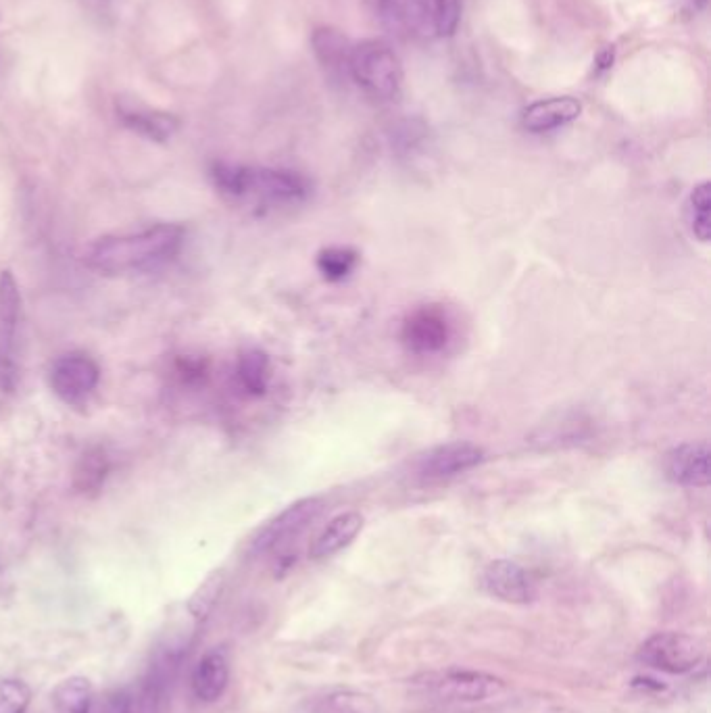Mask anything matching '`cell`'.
<instances>
[{
  "label": "cell",
  "mask_w": 711,
  "mask_h": 713,
  "mask_svg": "<svg viewBox=\"0 0 711 713\" xmlns=\"http://www.w3.org/2000/svg\"><path fill=\"white\" fill-rule=\"evenodd\" d=\"M184 244V230L157 224L134 234L105 236L86 251V265L107 276L146 272L174 259Z\"/></svg>",
  "instance_id": "cell-1"
},
{
  "label": "cell",
  "mask_w": 711,
  "mask_h": 713,
  "mask_svg": "<svg viewBox=\"0 0 711 713\" xmlns=\"http://www.w3.org/2000/svg\"><path fill=\"white\" fill-rule=\"evenodd\" d=\"M213 178L217 188L230 199L249 203L259 209L297 207L309 201L311 182L290 169L215 165Z\"/></svg>",
  "instance_id": "cell-2"
},
{
  "label": "cell",
  "mask_w": 711,
  "mask_h": 713,
  "mask_svg": "<svg viewBox=\"0 0 711 713\" xmlns=\"http://www.w3.org/2000/svg\"><path fill=\"white\" fill-rule=\"evenodd\" d=\"M347 73L374 101H392L403 84V67L397 53L380 40L353 44Z\"/></svg>",
  "instance_id": "cell-3"
},
{
  "label": "cell",
  "mask_w": 711,
  "mask_h": 713,
  "mask_svg": "<svg viewBox=\"0 0 711 713\" xmlns=\"http://www.w3.org/2000/svg\"><path fill=\"white\" fill-rule=\"evenodd\" d=\"M641 666L664 674H689L705 659V645L693 634L657 632L636 651Z\"/></svg>",
  "instance_id": "cell-4"
},
{
  "label": "cell",
  "mask_w": 711,
  "mask_h": 713,
  "mask_svg": "<svg viewBox=\"0 0 711 713\" xmlns=\"http://www.w3.org/2000/svg\"><path fill=\"white\" fill-rule=\"evenodd\" d=\"M413 684L424 693L455 703H476L499 697L505 691V680L478 670H445L415 678Z\"/></svg>",
  "instance_id": "cell-5"
},
{
  "label": "cell",
  "mask_w": 711,
  "mask_h": 713,
  "mask_svg": "<svg viewBox=\"0 0 711 713\" xmlns=\"http://www.w3.org/2000/svg\"><path fill=\"white\" fill-rule=\"evenodd\" d=\"M324 507H326L324 497H305L294 501L257 530V534L251 540V553L267 555L288 545L290 540L301 536L317 518H320Z\"/></svg>",
  "instance_id": "cell-6"
},
{
  "label": "cell",
  "mask_w": 711,
  "mask_h": 713,
  "mask_svg": "<svg viewBox=\"0 0 711 713\" xmlns=\"http://www.w3.org/2000/svg\"><path fill=\"white\" fill-rule=\"evenodd\" d=\"M453 340V324L445 307L422 305L413 309L401 324L403 347L418 357L445 353Z\"/></svg>",
  "instance_id": "cell-7"
},
{
  "label": "cell",
  "mask_w": 711,
  "mask_h": 713,
  "mask_svg": "<svg viewBox=\"0 0 711 713\" xmlns=\"http://www.w3.org/2000/svg\"><path fill=\"white\" fill-rule=\"evenodd\" d=\"M486 459V453L476 442L470 440H453L443 442L428 449L418 459V476L428 482L449 480L474 470Z\"/></svg>",
  "instance_id": "cell-8"
},
{
  "label": "cell",
  "mask_w": 711,
  "mask_h": 713,
  "mask_svg": "<svg viewBox=\"0 0 711 713\" xmlns=\"http://www.w3.org/2000/svg\"><path fill=\"white\" fill-rule=\"evenodd\" d=\"M376 19L384 28L413 36V38H432L436 0H370Z\"/></svg>",
  "instance_id": "cell-9"
},
{
  "label": "cell",
  "mask_w": 711,
  "mask_h": 713,
  "mask_svg": "<svg viewBox=\"0 0 711 713\" xmlns=\"http://www.w3.org/2000/svg\"><path fill=\"white\" fill-rule=\"evenodd\" d=\"M98 380H101L98 365L90 357L78 353L59 357L48 376L55 395L69 405L84 403L98 386Z\"/></svg>",
  "instance_id": "cell-10"
},
{
  "label": "cell",
  "mask_w": 711,
  "mask_h": 713,
  "mask_svg": "<svg viewBox=\"0 0 711 713\" xmlns=\"http://www.w3.org/2000/svg\"><path fill=\"white\" fill-rule=\"evenodd\" d=\"M482 586L490 597L509 605H528L538 595L534 578L511 559L490 561L482 572Z\"/></svg>",
  "instance_id": "cell-11"
},
{
  "label": "cell",
  "mask_w": 711,
  "mask_h": 713,
  "mask_svg": "<svg viewBox=\"0 0 711 713\" xmlns=\"http://www.w3.org/2000/svg\"><path fill=\"white\" fill-rule=\"evenodd\" d=\"M666 478L684 488H707L711 482V449L707 440L682 442L664 459Z\"/></svg>",
  "instance_id": "cell-12"
},
{
  "label": "cell",
  "mask_w": 711,
  "mask_h": 713,
  "mask_svg": "<svg viewBox=\"0 0 711 713\" xmlns=\"http://www.w3.org/2000/svg\"><path fill=\"white\" fill-rule=\"evenodd\" d=\"M230 684V659L224 649L207 651L192 670V695L201 703H215L224 697Z\"/></svg>",
  "instance_id": "cell-13"
},
{
  "label": "cell",
  "mask_w": 711,
  "mask_h": 713,
  "mask_svg": "<svg viewBox=\"0 0 711 713\" xmlns=\"http://www.w3.org/2000/svg\"><path fill=\"white\" fill-rule=\"evenodd\" d=\"M21 294L11 272H0V382L11 376V349L19 326Z\"/></svg>",
  "instance_id": "cell-14"
},
{
  "label": "cell",
  "mask_w": 711,
  "mask_h": 713,
  "mask_svg": "<svg viewBox=\"0 0 711 713\" xmlns=\"http://www.w3.org/2000/svg\"><path fill=\"white\" fill-rule=\"evenodd\" d=\"M582 113L580 101L572 96H553L545 101H536L522 115V126L528 132L543 134L572 124Z\"/></svg>",
  "instance_id": "cell-15"
},
{
  "label": "cell",
  "mask_w": 711,
  "mask_h": 713,
  "mask_svg": "<svg viewBox=\"0 0 711 713\" xmlns=\"http://www.w3.org/2000/svg\"><path fill=\"white\" fill-rule=\"evenodd\" d=\"M363 530V515L359 511L338 513L324 526V530L315 536L309 549V557L322 561L334 557L342 549H347Z\"/></svg>",
  "instance_id": "cell-16"
},
{
  "label": "cell",
  "mask_w": 711,
  "mask_h": 713,
  "mask_svg": "<svg viewBox=\"0 0 711 713\" xmlns=\"http://www.w3.org/2000/svg\"><path fill=\"white\" fill-rule=\"evenodd\" d=\"M238 382L251 397H263L272 382V363L261 349H247L238 357Z\"/></svg>",
  "instance_id": "cell-17"
},
{
  "label": "cell",
  "mask_w": 711,
  "mask_h": 713,
  "mask_svg": "<svg viewBox=\"0 0 711 713\" xmlns=\"http://www.w3.org/2000/svg\"><path fill=\"white\" fill-rule=\"evenodd\" d=\"M94 703V686L84 676H69L53 691L55 713H90Z\"/></svg>",
  "instance_id": "cell-18"
},
{
  "label": "cell",
  "mask_w": 711,
  "mask_h": 713,
  "mask_svg": "<svg viewBox=\"0 0 711 713\" xmlns=\"http://www.w3.org/2000/svg\"><path fill=\"white\" fill-rule=\"evenodd\" d=\"M305 713H380L374 697L359 691H332L305 705Z\"/></svg>",
  "instance_id": "cell-19"
},
{
  "label": "cell",
  "mask_w": 711,
  "mask_h": 713,
  "mask_svg": "<svg viewBox=\"0 0 711 713\" xmlns=\"http://www.w3.org/2000/svg\"><path fill=\"white\" fill-rule=\"evenodd\" d=\"M313 53L326 69L330 71H347L351 46L349 40L338 30L320 28L313 34Z\"/></svg>",
  "instance_id": "cell-20"
},
{
  "label": "cell",
  "mask_w": 711,
  "mask_h": 713,
  "mask_svg": "<svg viewBox=\"0 0 711 713\" xmlns=\"http://www.w3.org/2000/svg\"><path fill=\"white\" fill-rule=\"evenodd\" d=\"M686 221L693 236L707 244L711 238V184L701 182L697 184L686 201Z\"/></svg>",
  "instance_id": "cell-21"
},
{
  "label": "cell",
  "mask_w": 711,
  "mask_h": 713,
  "mask_svg": "<svg viewBox=\"0 0 711 713\" xmlns=\"http://www.w3.org/2000/svg\"><path fill=\"white\" fill-rule=\"evenodd\" d=\"M317 272L326 282L347 280L359 265V253L351 247H328L317 253Z\"/></svg>",
  "instance_id": "cell-22"
},
{
  "label": "cell",
  "mask_w": 711,
  "mask_h": 713,
  "mask_svg": "<svg viewBox=\"0 0 711 713\" xmlns=\"http://www.w3.org/2000/svg\"><path fill=\"white\" fill-rule=\"evenodd\" d=\"M121 119L128 128L134 132L151 138V140H167L176 132L178 121L163 113H149V111H121Z\"/></svg>",
  "instance_id": "cell-23"
},
{
  "label": "cell",
  "mask_w": 711,
  "mask_h": 713,
  "mask_svg": "<svg viewBox=\"0 0 711 713\" xmlns=\"http://www.w3.org/2000/svg\"><path fill=\"white\" fill-rule=\"evenodd\" d=\"M109 472V463L103 451H88L76 467V488L80 493H92L101 488Z\"/></svg>",
  "instance_id": "cell-24"
},
{
  "label": "cell",
  "mask_w": 711,
  "mask_h": 713,
  "mask_svg": "<svg viewBox=\"0 0 711 713\" xmlns=\"http://www.w3.org/2000/svg\"><path fill=\"white\" fill-rule=\"evenodd\" d=\"M32 703V688L19 680L0 676V713H28Z\"/></svg>",
  "instance_id": "cell-25"
},
{
  "label": "cell",
  "mask_w": 711,
  "mask_h": 713,
  "mask_svg": "<svg viewBox=\"0 0 711 713\" xmlns=\"http://www.w3.org/2000/svg\"><path fill=\"white\" fill-rule=\"evenodd\" d=\"M222 586H224V576L217 572V574L209 576V578L201 584V588L196 590V593L192 595V599L188 601L190 616L194 618L196 626H199L201 622L207 620L211 609H213L215 603H217L219 593H222Z\"/></svg>",
  "instance_id": "cell-26"
},
{
  "label": "cell",
  "mask_w": 711,
  "mask_h": 713,
  "mask_svg": "<svg viewBox=\"0 0 711 713\" xmlns=\"http://www.w3.org/2000/svg\"><path fill=\"white\" fill-rule=\"evenodd\" d=\"M461 19L459 0H436L434 30L436 36H453Z\"/></svg>",
  "instance_id": "cell-27"
},
{
  "label": "cell",
  "mask_w": 711,
  "mask_h": 713,
  "mask_svg": "<svg viewBox=\"0 0 711 713\" xmlns=\"http://www.w3.org/2000/svg\"><path fill=\"white\" fill-rule=\"evenodd\" d=\"M98 713H134V701L126 691H113L105 697Z\"/></svg>",
  "instance_id": "cell-28"
},
{
  "label": "cell",
  "mask_w": 711,
  "mask_h": 713,
  "mask_svg": "<svg viewBox=\"0 0 711 713\" xmlns=\"http://www.w3.org/2000/svg\"><path fill=\"white\" fill-rule=\"evenodd\" d=\"M84 3L88 7H92V9H101V7H105L109 3V0H84Z\"/></svg>",
  "instance_id": "cell-29"
}]
</instances>
